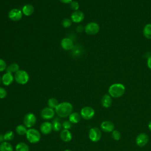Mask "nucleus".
Listing matches in <instances>:
<instances>
[{"label":"nucleus","instance_id":"obj_1","mask_svg":"<svg viewBox=\"0 0 151 151\" xmlns=\"http://www.w3.org/2000/svg\"><path fill=\"white\" fill-rule=\"evenodd\" d=\"M73 105L67 101L61 102L58 104L55 108V113L61 118H65L68 117L73 112Z\"/></svg>","mask_w":151,"mask_h":151},{"label":"nucleus","instance_id":"obj_2","mask_svg":"<svg viewBox=\"0 0 151 151\" xmlns=\"http://www.w3.org/2000/svg\"><path fill=\"white\" fill-rule=\"evenodd\" d=\"M109 95L114 98H118L122 96L125 92V87L121 83H114L109 88Z\"/></svg>","mask_w":151,"mask_h":151},{"label":"nucleus","instance_id":"obj_3","mask_svg":"<svg viewBox=\"0 0 151 151\" xmlns=\"http://www.w3.org/2000/svg\"><path fill=\"white\" fill-rule=\"evenodd\" d=\"M25 135L27 140L31 143H37L39 142L41 139L40 132L34 128L28 129Z\"/></svg>","mask_w":151,"mask_h":151},{"label":"nucleus","instance_id":"obj_4","mask_svg":"<svg viewBox=\"0 0 151 151\" xmlns=\"http://www.w3.org/2000/svg\"><path fill=\"white\" fill-rule=\"evenodd\" d=\"M29 79V74L25 70H19L14 74V80L19 84L24 85L27 84L28 82Z\"/></svg>","mask_w":151,"mask_h":151},{"label":"nucleus","instance_id":"obj_5","mask_svg":"<svg viewBox=\"0 0 151 151\" xmlns=\"http://www.w3.org/2000/svg\"><path fill=\"white\" fill-rule=\"evenodd\" d=\"M37 117L32 113H28L25 115L23 119L24 124L28 129L32 128L35 124Z\"/></svg>","mask_w":151,"mask_h":151},{"label":"nucleus","instance_id":"obj_6","mask_svg":"<svg viewBox=\"0 0 151 151\" xmlns=\"http://www.w3.org/2000/svg\"><path fill=\"white\" fill-rule=\"evenodd\" d=\"M80 114L81 118L83 119L90 120L94 117L95 114V111L92 107L90 106H85L81 109Z\"/></svg>","mask_w":151,"mask_h":151},{"label":"nucleus","instance_id":"obj_7","mask_svg":"<svg viewBox=\"0 0 151 151\" xmlns=\"http://www.w3.org/2000/svg\"><path fill=\"white\" fill-rule=\"evenodd\" d=\"M99 30V25L95 22H91L87 24L84 27V31L86 33L90 35H93L97 34Z\"/></svg>","mask_w":151,"mask_h":151},{"label":"nucleus","instance_id":"obj_8","mask_svg":"<svg viewBox=\"0 0 151 151\" xmlns=\"http://www.w3.org/2000/svg\"><path fill=\"white\" fill-rule=\"evenodd\" d=\"M88 137L91 141L97 142L99 141L101 137V132L100 129L94 127L90 129L88 132Z\"/></svg>","mask_w":151,"mask_h":151},{"label":"nucleus","instance_id":"obj_9","mask_svg":"<svg viewBox=\"0 0 151 151\" xmlns=\"http://www.w3.org/2000/svg\"><path fill=\"white\" fill-rule=\"evenodd\" d=\"M55 113V111L54 109L47 107L42 109L41 111V116L44 120H50L54 118Z\"/></svg>","mask_w":151,"mask_h":151},{"label":"nucleus","instance_id":"obj_10","mask_svg":"<svg viewBox=\"0 0 151 151\" xmlns=\"http://www.w3.org/2000/svg\"><path fill=\"white\" fill-rule=\"evenodd\" d=\"M22 12L19 9L14 8L8 12V17L12 21H18L22 18Z\"/></svg>","mask_w":151,"mask_h":151},{"label":"nucleus","instance_id":"obj_11","mask_svg":"<svg viewBox=\"0 0 151 151\" xmlns=\"http://www.w3.org/2000/svg\"><path fill=\"white\" fill-rule=\"evenodd\" d=\"M149 141V137L147 134L145 133H140L137 135L136 139V143L139 147L145 146Z\"/></svg>","mask_w":151,"mask_h":151},{"label":"nucleus","instance_id":"obj_12","mask_svg":"<svg viewBox=\"0 0 151 151\" xmlns=\"http://www.w3.org/2000/svg\"><path fill=\"white\" fill-rule=\"evenodd\" d=\"M84 18V14L81 11H75L71 15V19L73 22L80 23Z\"/></svg>","mask_w":151,"mask_h":151},{"label":"nucleus","instance_id":"obj_13","mask_svg":"<svg viewBox=\"0 0 151 151\" xmlns=\"http://www.w3.org/2000/svg\"><path fill=\"white\" fill-rule=\"evenodd\" d=\"M40 132L44 134H50L53 130L52 123L48 122H44L42 123L40 125Z\"/></svg>","mask_w":151,"mask_h":151},{"label":"nucleus","instance_id":"obj_14","mask_svg":"<svg viewBox=\"0 0 151 151\" xmlns=\"http://www.w3.org/2000/svg\"><path fill=\"white\" fill-rule=\"evenodd\" d=\"M100 127L101 130L106 133L112 132L114 129V124L111 122L109 120L103 122L100 125Z\"/></svg>","mask_w":151,"mask_h":151},{"label":"nucleus","instance_id":"obj_15","mask_svg":"<svg viewBox=\"0 0 151 151\" xmlns=\"http://www.w3.org/2000/svg\"><path fill=\"white\" fill-rule=\"evenodd\" d=\"M61 45L64 50L67 51L73 48L74 43L71 39L68 38H64L61 41Z\"/></svg>","mask_w":151,"mask_h":151},{"label":"nucleus","instance_id":"obj_16","mask_svg":"<svg viewBox=\"0 0 151 151\" xmlns=\"http://www.w3.org/2000/svg\"><path fill=\"white\" fill-rule=\"evenodd\" d=\"M60 136L61 139L64 142H69L72 140V134L69 130L63 129L61 131L60 133Z\"/></svg>","mask_w":151,"mask_h":151},{"label":"nucleus","instance_id":"obj_17","mask_svg":"<svg viewBox=\"0 0 151 151\" xmlns=\"http://www.w3.org/2000/svg\"><path fill=\"white\" fill-rule=\"evenodd\" d=\"M14 80V76L9 73H5L2 77V83L5 86H9L12 83Z\"/></svg>","mask_w":151,"mask_h":151},{"label":"nucleus","instance_id":"obj_18","mask_svg":"<svg viewBox=\"0 0 151 151\" xmlns=\"http://www.w3.org/2000/svg\"><path fill=\"white\" fill-rule=\"evenodd\" d=\"M101 105L106 108H108L111 106L112 104V99L109 94H104L103 96L101 99Z\"/></svg>","mask_w":151,"mask_h":151},{"label":"nucleus","instance_id":"obj_19","mask_svg":"<svg viewBox=\"0 0 151 151\" xmlns=\"http://www.w3.org/2000/svg\"><path fill=\"white\" fill-rule=\"evenodd\" d=\"M81 118V117L80 114L78 113L77 112H72L68 116V120L72 124H77L80 121Z\"/></svg>","mask_w":151,"mask_h":151},{"label":"nucleus","instance_id":"obj_20","mask_svg":"<svg viewBox=\"0 0 151 151\" xmlns=\"http://www.w3.org/2000/svg\"><path fill=\"white\" fill-rule=\"evenodd\" d=\"M34 11V6L31 4H26L22 8V12L26 16H29L33 14Z\"/></svg>","mask_w":151,"mask_h":151},{"label":"nucleus","instance_id":"obj_21","mask_svg":"<svg viewBox=\"0 0 151 151\" xmlns=\"http://www.w3.org/2000/svg\"><path fill=\"white\" fill-rule=\"evenodd\" d=\"M51 123L52 125L53 130H54L55 132H58L61 129L62 123H61L60 119H59V118H58V117L54 118Z\"/></svg>","mask_w":151,"mask_h":151},{"label":"nucleus","instance_id":"obj_22","mask_svg":"<svg viewBox=\"0 0 151 151\" xmlns=\"http://www.w3.org/2000/svg\"><path fill=\"white\" fill-rule=\"evenodd\" d=\"M0 151H14V148L10 143L4 141L0 144Z\"/></svg>","mask_w":151,"mask_h":151},{"label":"nucleus","instance_id":"obj_23","mask_svg":"<svg viewBox=\"0 0 151 151\" xmlns=\"http://www.w3.org/2000/svg\"><path fill=\"white\" fill-rule=\"evenodd\" d=\"M18 70H19V66L17 63H12L8 66H7L6 71L7 73H15Z\"/></svg>","mask_w":151,"mask_h":151},{"label":"nucleus","instance_id":"obj_24","mask_svg":"<svg viewBox=\"0 0 151 151\" xmlns=\"http://www.w3.org/2000/svg\"><path fill=\"white\" fill-rule=\"evenodd\" d=\"M27 130V127L24 124H19L15 128V131L20 136L26 134Z\"/></svg>","mask_w":151,"mask_h":151},{"label":"nucleus","instance_id":"obj_25","mask_svg":"<svg viewBox=\"0 0 151 151\" xmlns=\"http://www.w3.org/2000/svg\"><path fill=\"white\" fill-rule=\"evenodd\" d=\"M15 151H29V147L24 142H19L15 146Z\"/></svg>","mask_w":151,"mask_h":151},{"label":"nucleus","instance_id":"obj_26","mask_svg":"<svg viewBox=\"0 0 151 151\" xmlns=\"http://www.w3.org/2000/svg\"><path fill=\"white\" fill-rule=\"evenodd\" d=\"M143 35L146 38L151 39V24H147L145 26Z\"/></svg>","mask_w":151,"mask_h":151},{"label":"nucleus","instance_id":"obj_27","mask_svg":"<svg viewBox=\"0 0 151 151\" xmlns=\"http://www.w3.org/2000/svg\"><path fill=\"white\" fill-rule=\"evenodd\" d=\"M58 104L59 103L58 100L55 98H50L47 101L48 107L53 109H55V108L57 107Z\"/></svg>","mask_w":151,"mask_h":151},{"label":"nucleus","instance_id":"obj_28","mask_svg":"<svg viewBox=\"0 0 151 151\" xmlns=\"http://www.w3.org/2000/svg\"><path fill=\"white\" fill-rule=\"evenodd\" d=\"M15 134L12 131H8L4 134V141L9 142L14 139Z\"/></svg>","mask_w":151,"mask_h":151},{"label":"nucleus","instance_id":"obj_29","mask_svg":"<svg viewBox=\"0 0 151 151\" xmlns=\"http://www.w3.org/2000/svg\"><path fill=\"white\" fill-rule=\"evenodd\" d=\"M111 136H112L113 139H114L115 140H119L121 138V133H120V132L119 131H118V130H114L112 132Z\"/></svg>","mask_w":151,"mask_h":151},{"label":"nucleus","instance_id":"obj_30","mask_svg":"<svg viewBox=\"0 0 151 151\" xmlns=\"http://www.w3.org/2000/svg\"><path fill=\"white\" fill-rule=\"evenodd\" d=\"M72 21L71 19L69 18H65L62 21V25L64 28H68L70 27L72 24Z\"/></svg>","mask_w":151,"mask_h":151},{"label":"nucleus","instance_id":"obj_31","mask_svg":"<svg viewBox=\"0 0 151 151\" xmlns=\"http://www.w3.org/2000/svg\"><path fill=\"white\" fill-rule=\"evenodd\" d=\"M72 127V123L69 120H65L62 122V127L64 129L70 130Z\"/></svg>","mask_w":151,"mask_h":151},{"label":"nucleus","instance_id":"obj_32","mask_svg":"<svg viewBox=\"0 0 151 151\" xmlns=\"http://www.w3.org/2000/svg\"><path fill=\"white\" fill-rule=\"evenodd\" d=\"M70 8L74 11H77L79 8V4H78V2L76 1H73L70 4Z\"/></svg>","mask_w":151,"mask_h":151},{"label":"nucleus","instance_id":"obj_33","mask_svg":"<svg viewBox=\"0 0 151 151\" xmlns=\"http://www.w3.org/2000/svg\"><path fill=\"white\" fill-rule=\"evenodd\" d=\"M6 96H7L6 90L4 88L0 87V99H3L5 98Z\"/></svg>","mask_w":151,"mask_h":151},{"label":"nucleus","instance_id":"obj_34","mask_svg":"<svg viewBox=\"0 0 151 151\" xmlns=\"http://www.w3.org/2000/svg\"><path fill=\"white\" fill-rule=\"evenodd\" d=\"M6 67L7 66L5 61L4 60L0 58V72L5 70L6 69Z\"/></svg>","mask_w":151,"mask_h":151},{"label":"nucleus","instance_id":"obj_35","mask_svg":"<svg viewBox=\"0 0 151 151\" xmlns=\"http://www.w3.org/2000/svg\"><path fill=\"white\" fill-rule=\"evenodd\" d=\"M147 64L148 67L151 70V55L149 56V57L147 58Z\"/></svg>","mask_w":151,"mask_h":151},{"label":"nucleus","instance_id":"obj_36","mask_svg":"<svg viewBox=\"0 0 151 151\" xmlns=\"http://www.w3.org/2000/svg\"><path fill=\"white\" fill-rule=\"evenodd\" d=\"M76 31L78 32H81L83 31V27L82 25H78L77 27L76 28Z\"/></svg>","mask_w":151,"mask_h":151},{"label":"nucleus","instance_id":"obj_37","mask_svg":"<svg viewBox=\"0 0 151 151\" xmlns=\"http://www.w3.org/2000/svg\"><path fill=\"white\" fill-rule=\"evenodd\" d=\"M62 3H63V4H70L72 1H73V0H60Z\"/></svg>","mask_w":151,"mask_h":151},{"label":"nucleus","instance_id":"obj_38","mask_svg":"<svg viewBox=\"0 0 151 151\" xmlns=\"http://www.w3.org/2000/svg\"><path fill=\"white\" fill-rule=\"evenodd\" d=\"M4 141V134H0V142H2Z\"/></svg>","mask_w":151,"mask_h":151},{"label":"nucleus","instance_id":"obj_39","mask_svg":"<svg viewBox=\"0 0 151 151\" xmlns=\"http://www.w3.org/2000/svg\"><path fill=\"white\" fill-rule=\"evenodd\" d=\"M148 127L149 129V130L151 131V121L149 123V124H148Z\"/></svg>","mask_w":151,"mask_h":151},{"label":"nucleus","instance_id":"obj_40","mask_svg":"<svg viewBox=\"0 0 151 151\" xmlns=\"http://www.w3.org/2000/svg\"><path fill=\"white\" fill-rule=\"evenodd\" d=\"M1 82H2V77H1V76H0V84H1Z\"/></svg>","mask_w":151,"mask_h":151},{"label":"nucleus","instance_id":"obj_41","mask_svg":"<svg viewBox=\"0 0 151 151\" xmlns=\"http://www.w3.org/2000/svg\"><path fill=\"white\" fill-rule=\"evenodd\" d=\"M64 151H71V150H70V149H65V150H64Z\"/></svg>","mask_w":151,"mask_h":151},{"label":"nucleus","instance_id":"obj_42","mask_svg":"<svg viewBox=\"0 0 151 151\" xmlns=\"http://www.w3.org/2000/svg\"><path fill=\"white\" fill-rule=\"evenodd\" d=\"M1 142H0V144H1Z\"/></svg>","mask_w":151,"mask_h":151}]
</instances>
